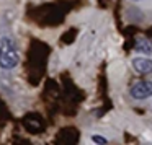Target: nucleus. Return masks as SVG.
Returning a JSON list of instances; mask_svg holds the SVG:
<instances>
[{
    "label": "nucleus",
    "mask_w": 152,
    "mask_h": 145,
    "mask_svg": "<svg viewBox=\"0 0 152 145\" xmlns=\"http://www.w3.org/2000/svg\"><path fill=\"white\" fill-rule=\"evenodd\" d=\"M18 62H20V56L15 41L8 36H4L0 39V69L12 70L18 65Z\"/></svg>",
    "instance_id": "1"
},
{
    "label": "nucleus",
    "mask_w": 152,
    "mask_h": 145,
    "mask_svg": "<svg viewBox=\"0 0 152 145\" xmlns=\"http://www.w3.org/2000/svg\"><path fill=\"white\" fill-rule=\"evenodd\" d=\"M129 95L134 99H147L152 96V82L139 80L129 88Z\"/></svg>",
    "instance_id": "2"
},
{
    "label": "nucleus",
    "mask_w": 152,
    "mask_h": 145,
    "mask_svg": "<svg viewBox=\"0 0 152 145\" xmlns=\"http://www.w3.org/2000/svg\"><path fill=\"white\" fill-rule=\"evenodd\" d=\"M132 69L137 73L149 75V73H152V59H149V57H134L132 59Z\"/></svg>",
    "instance_id": "3"
},
{
    "label": "nucleus",
    "mask_w": 152,
    "mask_h": 145,
    "mask_svg": "<svg viewBox=\"0 0 152 145\" xmlns=\"http://www.w3.org/2000/svg\"><path fill=\"white\" fill-rule=\"evenodd\" d=\"M136 51L141 54H152V41L149 39H139L137 43H136Z\"/></svg>",
    "instance_id": "4"
},
{
    "label": "nucleus",
    "mask_w": 152,
    "mask_h": 145,
    "mask_svg": "<svg viewBox=\"0 0 152 145\" xmlns=\"http://www.w3.org/2000/svg\"><path fill=\"white\" fill-rule=\"evenodd\" d=\"M92 140L95 142V144H108V138L103 137V135H92Z\"/></svg>",
    "instance_id": "5"
},
{
    "label": "nucleus",
    "mask_w": 152,
    "mask_h": 145,
    "mask_svg": "<svg viewBox=\"0 0 152 145\" xmlns=\"http://www.w3.org/2000/svg\"><path fill=\"white\" fill-rule=\"evenodd\" d=\"M132 2H139V0H132Z\"/></svg>",
    "instance_id": "6"
}]
</instances>
